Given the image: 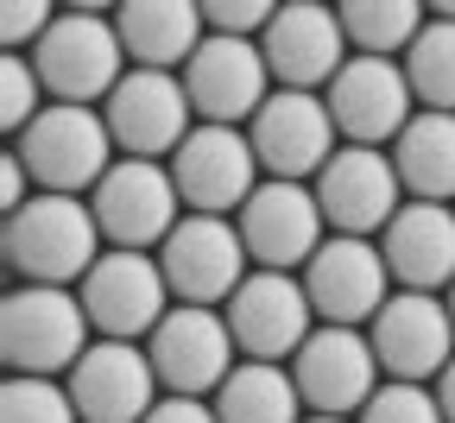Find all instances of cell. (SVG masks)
Here are the masks:
<instances>
[{
	"mask_svg": "<svg viewBox=\"0 0 455 423\" xmlns=\"http://www.w3.org/2000/svg\"><path fill=\"white\" fill-rule=\"evenodd\" d=\"M101 253H108V240L95 227L89 196L32 190V203H20L7 215V266L26 284H64V291H76L95 272Z\"/></svg>",
	"mask_w": 455,
	"mask_h": 423,
	"instance_id": "obj_1",
	"label": "cell"
},
{
	"mask_svg": "<svg viewBox=\"0 0 455 423\" xmlns=\"http://www.w3.org/2000/svg\"><path fill=\"white\" fill-rule=\"evenodd\" d=\"M26 57L57 108H108V95L127 76L121 32H114V13L101 7H57L51 32Z\"/></svg>",
	"mask_w": 455,
	"mask_h": 423,
	"instance_id": "obj_2",
	"label": "cell"
},
{
	"mask_svg": "<svg viewBox=\"0 0 455 423\" xmlns=\"http://www.w3.org/2000/svg\"><path fill=\"white\" fill-rule=\"evenodd\" d=\"M89 310L64 284H20L0 304V354L26 379H57L89 354Z\"/></svg>",
	"mask_w": 455,
	"mask_h": 423,
	"instance_id": "obj_3",
	"label": "cell"
},
{
	"mask_svg": "<svg viewBox=\"0 0 455 423\" xmlns=\"http://www.w3.org/2000/svg\"><path fill=\"white\" fill-rule=\"evenodd\" d=\"M13 152H20L26 177L51 196H89L114 171V133H108L101 108H57L51 101L13 140Z\"/></svg>",
	"mask_w": 455,
	"mask_h": 423,
	"instance_id": "obj_4",
	"label": "cell"
},
{
	"mask_svg": "<svg viewBox=\"0 0 455 423\" xmlns=\"http://www.w3.org/2000/svg\"><path fill=\"white\" fill-rule=\"evenodd\" d=\"M89 209H95V227L108 247L121 253H158L171 234H178V184H171V164L158 158H114V171L89 190Z\"/></svg>",
	"mask_w": 455,
	"mask_h": 423,
	"instance_id": "obj_5",
	"label": "cell"
},
{
	"mask_svg": "<svg viewBox=\"0 0 455 423\" xmlns=\"http://www.w3.org/2000/svg\"><path fill=\"white\" fill-rule=\"evenodd\" d=\"M158 266H164L171 297H178V304H196V310H228V297L253 278L241 227L221 221V215H184L178 234L158 247Z\"/></svg>",
	"mask_w": 455,
	"mask_h": 423,
	"instance_id": "obj_6",
	"label": "cell"
},
{
	"mask_svg": "<svg viewBox=\"0 0 455 423\" xmlns=\"http://www.w3.org/2000/svg\"><path fill=\"white\" fill-rule=\"evenodd\" d=\"M76 297L89 310L95 341H140L171 316V304H178L171 284H164L158 253H121V247H108L95 259V272L76 284Z\"/></svg>",
	"mask_w": 455,
	"mask_h": 423,
	"instance_id": "obj_7",
	"label": "cell"
},
{
	"mask_svg": "<svg viewBox=\"0 0 455 423\" xmlns=\"http://www.w3.org/2000/svg\"><path fill=\"white\" fill-rule=\"evenodd\" d=\"M171 184H178L190 215L235 221L247 209V196L266 184V171L253 158L247 127H196L178 152H171Z\"/></svg>",
	"mask_w": 455,
	"mask_h": 423,
	"instance_id": "obj_8",
	"label": "cell"
},
{
	"mask_svg": "<svg viewBox=\"0 0 455 423\" xmlns=\"http://www.w3.org/2000/svg\"><path fill=\"white\" fill-rule=\"evenodd\" d=\"M152 373L171 398H215L235 373V329L221 310H196V304H171V316L146 335Z\"/></svg>",
	"mask_w": 455,
	"mask_h": 423,
	"instance_id": "obj_9",
	"label": "cell"
},
{
	"mask_svg": "<svg viewBox=\"0 0 455 423\" xmlns=\"http://www.w3.org/2000/svg\"><path fill=\"white\" fill-rule=\"evenodd\" d=\"M247 140H253V158L266 177L278 184H316L323 164L341 152V133H335V114L323 95H304V89H272V101L247 120Z\"/></svg>",
	"mask_w": 455,
	"mask_h": 423,
	"instance_id": "obj_10",
	"label": "cell"
},
{
	"mask_svg": "<svg viewBox=\"0 0 455 423\" xmlns=\"http://www.w3.org/2000/svg\"><path fill=\"white\" fill-rule=\"evenodd\" d=\"M101 120H108L121 158H158V164H171V152L196 133V108L184 95V76H171V70H127L121 89L108 95Z\"/></svg>",
	"mask_w": 455,
	"mask_h": 423,
	"instance_id": "obj_11",
	"label": "cell"
},
{
	"mask_svg": "<svg viewBox=\"0 0 455 423\" xmlns=\"http://www.w3.org/2000/svg\"><path fill=\"white\" fill-rule=\"evenodd\" d=\"M367 341L379 354V373L398 386H436L455 360V316L430 291H392L386 310L367 323Z\"/></svg>",
	"mask_w": 455,
	"mask_h": 423,
	"instance_id": "obj_12",
	"label": "cell"
},
{
	"mask_svg": "<svg viewBox=\"0 0 455 423\" xmlns=\"http://www.w3.org/2000/svg\"><path fill=\"white\" fill-rule=\"evenodd\" d=\"M291 379H298V398L310 417H348L355 423L367 411V398L379 392V354H373L367 329L316 323V335L291 360Z\"/></svg>",
	"mask_w": 455,
	"mask_h": 423,
	"instance_id": "obj_13",
	"label": "cell"
},
{
	"mask_svg": "<svg viewBox=\"0 0 455 423\" xmlns=\"http://www.w3.org/2000/svg\"><path fill=\"white\" fill-rule=\"evenodd\" d=\"M221 316L235 329V347L247 360H266V367H291L298 347L316 335V310H310L298 272H253L228 297Z\"/></svg>",
	"mask_w": 455,
	"mask_h": 423,
	"instance_id": "obj_14",
	"label": "cell"
},
{
	"mask_svg": "<svg viewBox=\"0 0 455 423\" xmlns=\"http://www.w3.org/2000/svg\"><path fill=\"white\" fill-rule=\"evenodd\" d=\"M323 101L335 114L341 146H373V152H386L398 133L411 127V114H418L405 64H392V57H348L341 76L323 89Z\"/></svg>",
	"mask_w": 455,
	"mask_h": 423,
	"instance_id": "obj_15",
	"label": "cell"
},
{
	"mask_svg": "<svg viewBox=\"0 0 455 423\" xmlns=\"http://www.w3.org/2000/svg\"><path fill=\"white\" fill-rule=\"evenodd\" d=\"M298 278H304V297H310L316 323H335V329L373 323L386 310V297L398 291L392 272H386L379 240H348V234H329Z\"/></svg>",
	"mask_w": 455,
	"mask_h": 423,
	"instance_id": "obj_16",
	"label": "cell"
},
{
	"mask_svg": "<svg viewBox=\"0 0 455 423\" xmlns=\"http://www.w3.org/2000/svg\"><path fill=\"white\" fill-rule=\"evenodd\" d=\"M241 240H247V259L253 272H304L316 259V247L329 240V221H323V203L310 184H266L247 196V209L235 215Z\"/></svg>",
	"mask_w": 455,
	"mask_h": 423,
	"instance_id": "obj_17",
	"label": "cell"
},
{
	"mask_svg": "<svg viewBox=\"0 0 455 423\" xmlns=\"http://www.w3.org/2000/svg\"><path fill=\"white\" fill-rule=\"evenodd\" d=\"M272 70L253 38H203V51L184 64V95L196 108V127H247L272 101Z\"/></svg>",
	"mask_w": 455,
	"mask_h": 423,
	"instance_id": "obj_18",
	"label": "cell"
},
{
	"mask_svg": "<svg viewBox=\"0 0 455 423\" xmlns=\"http://www.w3.org/2000/svg\"><path fill=\"white\" fill-rule=\"evenodd\" d=\"M316 203H323V221L348 240H373L392 227V215L405 209V184L392 171V152H373V146H341L323 177H316Z\"/></svg>",
	"mask_w": 455,
	"mask_h": 423,
	"instance_id": "obj_19",
	"label": "cell"
},
{
	"mask_svg": "<svg viewBox=\"0 0 455 423\" xmlns=\"http://www.w3.org/2000/svg\"><path fill=\"white\" fill-rule=\"evenodd\" d=\"M266 70L278 89H304V95H323L341 64H348V32H341V13L335 7H316V0H291V7H278L266 38Z\"/></svg>",
	"mask_w": 455,
	"mask_h": 423,
	"instance_id": "obj_20",
	"label": "cell"
},
{
	"mask_svg": "<svg viewBox=\"0 0 455 423\" xmlns=\"http://www.w3.org/2000/svg\"><path fill=\"white\" fill-rule=\"evenodd\" d=\"M70 398L83 423H146L164 398L146 341H89V354L70 367Z\"/></svg>",
	"mask_w": 455,
	"mask_h": 423,
	"instance_id": "obj_21",
	"label": "cell"
},
{
	"mask_svg": "<svg viewBox=\"0 0 455 423\" xmlns=\"http://www.w3.org/2000/svg\"><path fill=\"white\" fill-rule=\"evenodd\" d=\"M379 253L398 291L443 297L455 284V209L449 203H405L379 234Z\"/></svg>",
	"mask_w": 455,
	"mask_h": 423,
	"instance_id": "obj_22",
	"label": "cell"
},
{
	"mask_svg": "<svg viewBox=\"0 0 455 423\" xmlns=\"http://www.w3.org/2000/svg\"><path fill=\"white\" fill-rule=\"evenodd\" d=\"M114 32H121L133 70H171V76H184V64L209 38L203 7H190V0H127V7H114Z\"/></svg>",
	"mask_w": 455,
	"mask_h": 423,
	"instance_id": "obj_23",
	"label": "cell"
},
{
	"mask_svg": "<svg viewBox=\"0 0 455 423\" xmlns=\"http://www.w3.org/2000/svg\"><path fill=\"white\" fill-rule=\"evenodd\" d=\"M386 152H392L398 184H405V203H449L455 209V114L418 108L411 127Z\"/></svg>",
	"mask_w": 455,
	"mask_h": 423,
	"instance_id": "obj_24",
	"label": "cell"
},
{
	"mask_svg": "<svg viewBox=\"0 0 455 423\" xmlns=\"http://www.w3.org/2000/svg\"><path fill=\"white\" fill-rule=\"evenodd\" d=\"M209 404H215L221 423H304L310 417L291 367H266V360H241Z\"/></svg>",
	"mask_w": 455,
	"mask_h": 423,
	"instance_id": "obj_25",
	"label": "cell"
},
{
	"mask_svg": "<svg viewBox=\"0 0 455 423\" xmlns=\"http://www.w3.org/2000/svg\"><path fill=\"white\" fill-rule=\"evenodd\" d=\"M335 13H341V32H348L355 57H392V64H405V51L418 44L424 20H430L418 0H348Z\"/></svg>",
	"mask_w": 455,
	"mask_h": 423,
	"instance_id": "obj_26",
	"label": "cell"
},
{
	"mask_svg": "<svg viewBox=\"0 0 455 423\" xmlns=\"http://www.w3.org/2000/svg\"><path fill=\"white\" fill-rule=\"evenodd\" d=\"M405 83H411L418 108L455 114V7H430L418 44L405 51Z\"/></svg>",
	"mask_w": 455,
	"mask_h": 423,
	"instance_id": "obj_27",
	"label": "cell"
},
{
	"mask_svg": "<svg viewBox=\"0 0 455 423\" xmlns=\"http://www.w3.org/2000/svg\"><path fill=\"white\" fill-rule=\"evenodd\" d=\"M0 423H83V417H76L70 386L13 373V379H7V392H0Z\"/></svg>",
	"mask_w": 455,
	"mask_h": 423,
	"instance_id": "obj_28",
	"label": "cell"
},
{
	"mask_svg": "<svg viewBox=\"0 0 455 423\" xmlns=\"http://www.w3.org/2000/svg\"><path fill=\"white\" fill-rule=\"evenodd\" d=\"M51 108V95H44V83H38V70H32V57H0V127L7 133H26L32 120Z\"/></svg>",
	"mask_w": 455,
	"mask_h": 423,
	"instance_id": "obj_29",
	"label": "cell"
},
{
	"mask_svg": "<svg viewBox=\"0 0 455 423\" xmlns=\"http://www.w3.org/2000/svg\"><path fill=\"white\" fill-rule=\"evenodd\" d=\"M355 423H443V404H436L430 386H398V379H386V386L367 398V411H361Z\"/></svg>",
	"mask_w": 455,
	"mask_h": 423,
	"instance_id": "obj_30",
	"label": "cell"
},
{
	"mask_svg": "<svg viewBox=\"0 0 455 423\" xmlns=\"http://www.w3.org/2000/svg\"><path fill=\"white\" fill-rule=\"evenodd\" d=\"M272 0H209L203 7V26L215 32V38H266V26H272Z\"/></svg>",
	"mask_w": 455,
	"mask_h": 423,
	"instance_id": "obj_31",
	"label": "cell"
},
{
	"mask_svg": "<svg viewBox=\"0 0 455 423\" xmlns=\"http://www.w3.org/2000/svg\"><path fill=\"white\" fill-rule=\"evenodd\" d=\"M51 20H57V7H44V0H7V7H0V44L13 57H26V51H38Z\"/></svg>",
	"mask_w": 455,
	"mask_h": 423,
	"instance_id": "obj_32",
	"label": "cell"
},
{
	"mask_svg": "<svg viewBox=\"0 0 455 423\" xmlns=\"http://www.w3.org/2000/svg\"><path fill=\"white\" fill-rule=\"evenodd\" d=\"M146 423H221V417H215V404H209V398H171V392H164V398L152 404V417H146Z\"/></svg>",
	"mask_w": 455,
	"mask_h": 423,
	"instance_id": "obj_33",
	"label": "cell"
},
{
	"mask_svg": "<svg viewBox=\"0 0 455 423\" xmlns=\"http://www.w3.org/2000/svg\"><path fill=\"white\" fill-rule=\"evenodd\" d=\"M20 203H32V196H26V164H20V152L7 146V158H0V209L13 215Z\"/></svg>",
	"mask_w": 455,
	"mask_h": 423,
	"instance_id": "obj_34",
	"label": "cell"
},
{
	"mask_svg": "<svg viewBox=\"0 0 455 423\" xmlns=\"http://www.w3.org/2000/svg\"><path fill=\"white\" fill-rule=\"evenodd\" d=\"M430 392H436V404H443V423H455V360L443 367V379H436Z\"/></svg>",
	"mask_w": 455,
	"mask_h": 423,
	"instance_id": "obj_35",
	"label": "cell"
},
{
	"mask_svg": "<svg viewBox=\"0 0 455 423\" xmlns=\"http://www.w3.org/2000/svg\"><path fill=\"white\" fill-rule=\"evenodd\" d=\"M443 304H449V316H455V284H449V291H443Z\"/></svg>",
	"mask_w": 455,
	"mask_h": 423,
	"instance_id": "obj_36",
	"label": "cell"
},
{
	"mask_svg": "<svg viewBox=\"0 0 455 423\" xmlns=\"http://www.w3.org/2000/svg\"><path fill=\"white\" fill-rule=\"evenodd\" d=\"M304 423H348V417H304Z\"/></svg>",
	"mask_w": 455,
	"mask_h": 423,
	"instance_id": "obj_37",
	"label": "cell"
}]
</instances>
